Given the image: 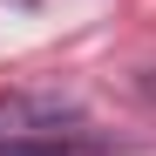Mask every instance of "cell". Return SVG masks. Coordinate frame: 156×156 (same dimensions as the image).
<instances>
[{
  "label": "cell",
  "instance_id": "obj_1",
  "mask_svg": "<svg viewBox=\"0 0 156 156\" xmlns=\"http://www.w3.org/2000/svg\"><path fill=\"white\" fill-rule=\"evenodd\" d=\"M68 122H82V109L61 95H0V143H48V136H75Z\"/></svg>",
  "mask_w": 156,
  "mask_h": 156
}]
</instances>
